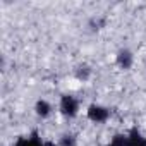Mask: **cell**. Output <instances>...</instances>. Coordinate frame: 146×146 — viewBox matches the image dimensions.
Returning a JSON list of instances; mask_svg holds the SVG:
<instances>
[{
	"mask_svg": "<svg viewBox=\"0 0 146 146\" xmlns=\"http://www.w3.org/2000/svg\"><path fill=\"white\" fill-rule=\"evenodd\" d=\"M58 146H78V139L74 134H62L58 139Z\"/></svg>",
	"mask_w": 146,
	"mask_h": 146,
	"instance_id": "ba28073f",
	"label": "cell"
},
{
	"mask_svg": "<svg viewBox=\"0 0 146 146\" xmlns=\"http://www.w3.org/2000/svg\"><path fill=\"white\" fill-rule=\"evenodd\" d=\"M35 113L40 117V119H48L50 113H52V105L46 102V100H38L35 103Z\"/></svg>",
	"mask_w": 146,
	"mask_h": 146,
	"instance_id": "8992f818",
	"label": "cell"
},
{
	"mask_svg": "<svg viewBox=\"0 0 146 146\" xmlns=\"http://www.w3.org/2000/svg\"><path fill=\"white\" fill-rule=\"evenodd\" d=\"M115 64L124 69V70H129L134 64V53L129 50V48H120L115 55Z\"/></svg>",
	"mask_w": 146,
	"mask_h": 146,
	"instance_id": "3957f363",
	"label": "cell"
},
{
	"mask_svg": "<svg viewBox=\"0 0 146 146\" xmlns=\"http://www.w3.org/2000/svg\"><path fill=\"white\" fill-rule=\"evenodd\" d=\"M105 26V19H102V17H93L91 21H90V28L93 29V31H98V29H102Z\"/></svg>",
	"mask_w": 146,
	"mask_h": 146,
	"instance_id": "30bf717a",
	"label": "cell"
},
{
	"mask_svg": "<svg viewBox=\"0 0 146 146\" xmlns=\"http://www.w3.org/2000/svg\"><path fill=\"white\" fill-rule=\"evenodd\" d=\"M45 141H41L38 131H33L29 136H19L14 143V146H43Z\"/></svg>",
	"mask_w": 146,
	"mask_h": 146,
	"instance_id": "277c9868",
	"label": "cell"
},
{
	"mask_svg": "<svg viewBox=\"0 0 146 146\" xmlns=\"http://www.w3.org/2000/svg\"><path fill=\"white\" fill-rule=\"evenodd\" d=\"M105 146H112V144H110V143H108V144H105Z\"/></svg>",
	"mask_w": 146,
	"mask_h": 146,
	"instance_id": "7c38bea8",
	"label": "cell"
},
{
	"mask_svg": "<svg viewBox=\"0 0 146 146\" xmlns=\"http://www.w3.org/2000/svg\"><path fill=\"white\" fill-rule=\"evenodd\" d=\"M127 137H129V146H146V137L139 132L137 127H131Z\"/></svg>",
	"mask_w": 146,
	"mask_h": 146,
	"instance_id": "5b68a950",
	"label": "cell"
},
{
	"mask_svg": "<svg viewBox=\"0 0 146 146\" xmlns=\"http://www.w3.org/2000/svg\"><path fill=\"white\" fill-rule=\"evenodd\" d=\"M58 110L64 117L67 119H74L79 113V102L78 98H74L72 95H62L60 96V103H58Z\"/></svg>",
	"mask_w": 146,
	"mask_h": 146,
	"instance_id": "6da1fadb",
	"label": "cell"
},
{
	"mask_svg": "<svg viewBox=\"0 0 146 146\" xmlns=\"http://www.w3.org/2000/svg\"><path fill=\"white\" fill-rule=\"evenodd\" d=\"M86 115H88V119H90L91 122L103 124V122H107V120H108V117H110V110H108L107 107H103V105L93 103V105H90V107H88Z\"/></svg>",
	"mask_w": 146,
	"mask_h": 146,
	"instance_id": "7a4b0ae2",
	"label": "cell"
},
{
	"mask_svg": "<svg viewBox=\"0 0 146 146\" xmlns=\"http://www.w3.org/2000/svg\"><path fill=\"white\" fill-rule=\"evenodd\" d=\"M112 146H129V137L127 134H115L110 141Z\"/></svg>",
	"mask_w": 146,
	"mask_h": 146,
	"instance_id": "9c48e42d",
	"label": "cell"
},
{
	"mask_svg": "<svg viewBox=\"0 0 146 146\" xmlns=\"http://www.w3.org/2000/svg\"><path fill=\"white\" fill-rule=\"evenodd\" d=\"M74 76H76V79H79V81H88V79L91 78V67H90L88 64L78 65V67L74 69Z\"/></svg>",
	"mask_w": 146,
	"mask_h": 146,
	"instance_id": "52a82bcc",
	"label": "cell"
},
{
	"mask_svg": "<svg viewBox=\"0 0 146 146\" xmlns=\"http://www.w3.org/2000/svg\"><path fill=\"white\" fill-rule=\"evenodd\" d=\"M43 146H58V143H52V141H45Z\"/></svg>",
	"mask_w": 146,
	"mask_h": 146,
	"instance_id": "8fae6325",
	"label": "cell"
}]
</instances>
